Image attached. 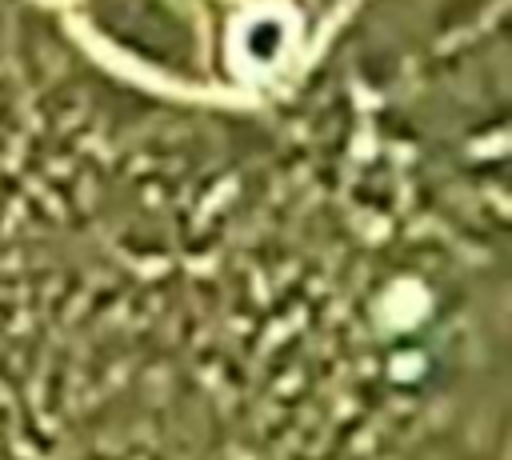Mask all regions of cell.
I'll use <instances>...</instances> for the list:
<instances>
[{
    "mask_svg": "<svg viewBox=\"0 0 512 460\" xmlns=\"http://www.w3.org/2000/svg\"><path fill=\"white\" fill-rule=\"evenodd\" d=\"M88 28L108 44L160 68L164 76H196L200 20L192 0H84Z\"/></svg>",
    "mask_w": 512,
    "mask_h": 460,
    "instance_id": "cell-1",
    "label": "cell"
}]
</instances>
